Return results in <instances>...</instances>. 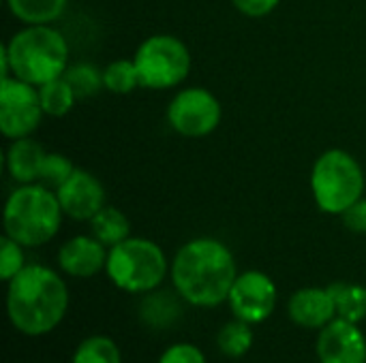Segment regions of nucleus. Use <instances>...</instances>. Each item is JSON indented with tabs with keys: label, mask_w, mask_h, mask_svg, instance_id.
Returning a JSON list of instances; mask_svg holds the SVG:
<instances>
[{
	"label": "nucleus",
	"mask_w": 366,
	"mask_h": 363,
	"mask_svg": "<svg viewBox=\"0 0 366 363\" xmlns=\"http://www.w3.org/2000/svg\"><path fill=\"white\" fill-rule=\"evenodd\" d=\"M238 278L232 250L214 237H195L180 246L172 261L176 293L197 308H217L227 302Z\"/></svg>",
	"instance_id": "nucleus-1"
},
{
	"label": "nucleus",
	"mask_w": 366,
	"mask_h": 363,
	"mask_svg": "<svg viewBox=\"0 0 366 363\" xmlns=\"http://www.w3.org/2000/svg\"><path fill=\"white\" fill-rule=\"evenodd\" d=\"M66 310L69 289L54 270L45 265H26L9 280V321L24 336H45L54 332L62 323Z\"/></svg>",
	"instance_id": "nucleus-2"
},
{
	"label": "nucleus",
	"mask_w": 366,
	"mask_h": 363,
	"mask_svg": "<svg viewBox=\"0 0 366 363\" xmlns=\"http://www.w3.org/2000/svg\"><path fill=\"white\" fill-rule=\"evenodd\" d=\"M2 77L43 86L69 68V43L51 24L24 26L2 47Z\"/></svg>",
	"instance_id": "nucleus-3"
},
{
	"label": "nucleus",
	"mask_w": 366,
	"mask_h": 363,
	"mask_svg": "<svg viewBox=\"0 0 366 363\" xmlns=\"http://www.w3.org/2000/svg\"><path fill=\"white\" fill-rule=\"evenodd\" d=\"M62 208L56 190L34 182L19 184L4 203V235L24 248H36L56 237L62 225Z\"/></svg>",
	"instance_id": "nucleus-4"
},
{
	"label": "nucleus",
	"mask_w": 366,
	"mask_h": 363,
	"mask_svg": "<svg viewBox=\"0 0 366 363\" xmlns=\"http://www.w3.org/2000/svg\"><path fill=\"white\" fill-rule=\"evenodd\" d=\"M365 171L345 150L332 148L317 156L311 169V193L324 214L343 216L365 195Z\"/></svg>",
	"instance_id": "nucleus-5"
},
{
	"label": "nucleus",
	"mask_w": 366,
	"mask_h": 363,
	"mask_svg": "<svg viewBox=\"0 0 366 363\" xmlns=\"http://www.w3.org/2000/svg\"><path fill=\"white\" fill-rule=\"evenodd\" d=\"M167 272L163 248L146 237H127L107 252L105 274L124 293H150L165 280Z\"/></svg>",
	"instance_id": "nucleus-6"
},
{
	"label": "nucleus",
	"mask_w": 366,
	"mask_h": 363,
	"mask_svg": "<svg viewBox=\"0 0 366 363\" xmlns=\"http://www.w3.org/2000/svg\"><path fill=\"white\" fill-rule=\"evenodd\" d=\"M142 88L169 90L180 86L191 73L189 47L172 34H152L133 53Z\"/></svg>",
	"instance_id": "nucleus-7"
},
{
	"label": "nucleus",
	"mask_w": 366,
	"mask_h": 363,
	"mask_svg": "<svg viewBox=\"0 0 366 363\" xmlns=\"http://www.w3.org/2000/svg\"><path fill=\"white\" fill-rule=\"evenodd\" d=\"M223 107L219 98L202 88L191 86L174 94L167 105V124L182 137L199 139L214 133L221 124Z\"/></svg>",
	"instance_id": "nucleus-8"
},
{
	"label": "nucleus",
	"mask_w": 366,
	"mask_h": 363,
	"mask_svg": "<svg viewBox=\"0 0 366 363\" xmlns=\"http://www.w3.org/2000/svg\"><path fill=\"white\" fill-rule=\"evenodd\" d=\"M39 88L13 75L0 83V133L6 139L30 137L43 120Z\"/></svg>",
	"instance_id": "nucleus-9"
},
{
	"label": "nucleus",
	"mask_w": 366,
	"mask_h": 363,
	"mask_svg": "<svg viewBox=\"0 0 366 363\" xmlns=\"http://www.w3.org/2000/svg\"><path fill=\"white\" fill-rule=\"evenodd\" d=\"M277 285L274 280L257 270H249L238 274L232 291H229V308L236 319L247 321L251 325H259L270 319L277 308Z\"/></svg>",
	"instance_id": "nucleus-10"
},
{
	"label": "nucleus",
	"mask_w": 366,
	"mask_h": 363,
	"mask_svg": "<svg viewBox=\"0 0 366 363\" xmlns=\"http://www.w3.org/2000/svg\"><path fill=\"white\" fill-rule=\"evenodd\" d=\"M64 216L73 220H92L105 208V188L97 175L86 169H77L56 190Z\"/></svg>",
	"instance_id": "nucleus-11"
},
{
	"label": "nucleus",
	"mask_w": 366,
	"mask_h": 363,
	"mask_svg": "<svg viewBox=\"0 0 366 363\" xmlns=\"http://www.w3.org/2000/svg\"><path fill=\"white\" fill-rule=\"evenodd\" d=\"M320 363H366V338L358 323L335 319L320 329Z\"/></svg>",
	"instance_id": "nucleus-12"
},
{
	"label": "nucleus",
	"mask_w": 366,
	"mask_h": 363,
	"mask_svg": "<svg viewBox=\"0 0 366 363\" xmlns=\"http://www.w3.org/2000/svg\"><path fill=\"white\" fill-rule=\"evenodd\" d=\"M107 246L94 235H75L58 250V265L73 278H92L107 265Z\"/></svg>",
	"instance_id": "nucleus-13"
},
{
	"label": "nucleus",
	"mask_w": 366,
	"mask_h": 363,
	"mask_svg": "<svg viewBox=\"0 0 366 363\" xmlns=\"http://www.w3.org/2000/svg\"><path fill=\"white\" fill-rule=\"evenodd\" d=\"M287 312L296 325L307 329H322L337 319V304L328 287H307L292 295Z\"/></svg>",
	"instance_id": "nucleus-14"
},
{
	"label": "nucleus",
	"mask_w": 366,
	"mask_h": 363,
	"mask_svg": "<svg viewBox=\"0 0 366 363\" xmlns=\"http://www.w3.org/2000/svg\"><path fill=\"white\" fill-rule=\"evenodd\" d=\"M45 156L47 152L34 139H13L6 150V171L17 184H34L39 182Z\"/></svg>",
	"instance_id": "nucleus-15"
},
{
	"label": "nucleus",
	"mask_w": 366,
	"mask_h": 363,
	"mask_svg": "<svg viewBox=\"0 0 366 363\" xmlns=\"http://www.w3.org/2000/svg\"><path fill=\"white\" fill-rule=\"evenodd\" d=\"M69 0H6V6L13 17L24 26L54 24L66 9Z\"/></svg>",
	"instance_id": "nucleus-16"
},
{
	"label": "nucleus",
	"mask_w": 366,
	"mask_h": 363,
	"mask_svg": "<svg viewBox=\"0 0 366 363\" xmlns=\"http://www.w3.org/2000/svg\"><path fill=\"white\" fill-rule=\"evenodd\" d=\"M90 231L101 244L112 248V246L124 242L127 237H131V223L120 210H116L112 205H105L90 220Z\"/></svg>",
	"instance_id": "nucleus-17"
},
{
	"label": "nucleus",
	"mask_w": 366,
	"mask_h": 363,
	"mask_svg": "<svg viewBox=\"0 0 366 363\" xmlns=\"http://www.w3.org/2000/svg\"><path fill=\"white\" fill-rule=\"evenodd\" d=\"M335 304H337V317L362 323L366 319V287L356 282H332L328 285Z\"/></svg>",
	"instance_id": "nucleus-18"
},
{
	"label": "nucleus",
	"mask_w": 366,
	"mask_h": 363,
	"mask_svg": "<svg viewBox=\"0 0 366 363\" xmlns=\"http://www.w3.org/2000/svg\"><path fill=\"white\" fill-rule=\"evenodd\" d=\"M39 101H41L45 116L62 118L73 109V105L77 103V96L64 77H56V79L39 86Z\"/></svg>",
	"instance_id": "nucleus-19"
},
{
	"label": "nucleus",
	"mask_w": 366,
	"mask_h": 363,
	"mask_svg": "<svg viewBox=\"0 0 366 363\" xmlns=\"http://www.w3.org/2000/svg\"><path fill=\"white\" fill-rule=\"evenodd\" d=\"M217 347H219V351L225 357H232V359L244 357L251 351V347H253L251 323L240 321V319H234V321L225 323L221 327L219 336H217Z\"/></svg>",
	"instance_id": "nucleus-20"
},
{
	"label": "nucleus",
	"mask_w": 366,
	"mask_h": 363,
	"mask_svg": "<svg viewBox=\"0 0 366 363\" xmlns=\"http://www.w3.org/2000/svg\"><path fill=\"white\" fill-rule=\"evenodd\" d=\"M62 77L71 83V88H73L77 101L90 98V96L99 94V92L105 88L103 68H99V66L92 64V62H77V64H71V66L64 71Z\"/></svg>",
	"instance_id": "nucleus-21"
},
{
	"label": "nucleus",
	"mask_w": 366,
	"mask_h": 363,
	"mask_svg": "<svg viewBox=\"0 0 366 363\" xmlns=\"http://www.w3.org/2000/svg\"><path fill=\"white\" fill-rule=\"evenodd\" d=\"M71 363H122L118 344L107 336H90L73 353Z\"/></svg>",
	"instance_id": "nucleus-22"
},
{
	"label": "nucleus",
	"mask_w": 366,
	"mask_h": 363,
	"mask_svg": "<svg viewBox=\"0 0 366 363\" xmlns=\"http://www.w3.org/2000/svg\"><path fill=\"white\" fill-rule=\"evenodd\" d=\"M103 81L105 90L112 94H129L135 88H142L137 66L131 60H114L103 68Z\"/></svg>",
	"instance_id": "nucleus-23"
},
{
	"label": "nucleus",
	"mask_w": 366,
	"mask_h": 363,
	"mask_svg": "<svg viewBox=\"0 0 366 363\" xmlns=\"http://www.w3.org/2000/svg\"><path fill=\"white\" fill-rule=\"evenodd\" d=\"M73 171H75V167L64 154L47 152L43 167H41V173H39V184H43L51 190H58L71 178Z\"/></svg>",
	"instance_id": "nucleus-24"
},
{
	"label": "nucleus",
	"mask_w": 366,
	"mask_h": 363,
	"mask_svg": "<svg viewBox=\"0 0 366 363\" xmlns=\"http://www.w3.org/2000/svg\"><path fill=\"white\" fill-rule=\"evenodd\" d=\"M26 267V257H24V246L4 235L0 240V278L9 282L15 278L21 270Z\"/></svg>",
	"instance_id": "nucleus-25"
},
{
	"label": "nucleus",
	"mask_w": 366,
	"mask_h": 363,
	"mask_svg": "<svg viewBox=\"0 0 366 363\" xmlns=\"http://www.w3.org/2000/svg\"><path fill=\"white\" fill-rule=\"evenodd\" d=\"M159 363H208L206 355L195 347V344H172L169 349H165V353L159 357Z\"/></svg>",
	"instance_id": "nucleus-26"
},
{
	"label": "nucleus",
	"mask_w": 366,
	"mask_h": 363,
	"mask_svg": "<svg viewBox=\"0 0 366 363\" xmlns=\"http://www.w3.org/2000/svg\"><path fill=\"white\" fill-rule=\"evenodd\" d=\"M247 17H266L270 15L281 0H229Z\"/></svg>",
	"instance_id": "nucleus-27"
},
{
	"label": "nucleus",
	"mask_w": 366,
	"mask_h": 363,
	"mask_svg": "<svg viewBox=\"0 0 366 363\" xmlns=\"http://www.w3.org/2000/svg\"><path fill=\"white\" fill-rule=\"evenodd\" d=\"M343 225L354 233H366V199H358L343 216Z\"/></svg>",
	"instance_id": "nucleus-28"
}]
</instances>
